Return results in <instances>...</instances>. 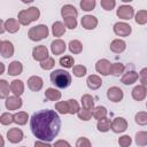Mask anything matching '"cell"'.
<instances>
[{
    "instance_id": "7dc6e473",
    "label": "cell",
    "mask_w": 147,
    "mask_h": 147,
    "mask_svg": "<svg viewBox=\"0 0 147 147\" xmlns=\"http://www.w3.org/2000/svg\"><path fill=\"white\" fill-rule=\"evenodd\" d=\"M64 25L68 29H76L77 28V18L76 17H67L64 18Z\"/></svg>"
},
{
    "instance_id": "8fae6325",
    "label": "cell",
    "mask_w": 147,
    "mask_h": 147,
    "mask_svg": "<svg viewBox=\"0 0 147 147\" xmlns=\"http://www.w3.org/2000/svg\"><path fill=\"white\" fill-rule=\"evenodd\" d=\"M110 65L111 63L107 59H101L95 63V70L102 76H108L110 75Z\"/></svg>"
},
{
    "instance_id": "4dcf8cb0",
    "label": "cell",
    "mask_w": 147,
    "mask_h": 147,
    "mask_svg": "<svg viewBox=\"0 0 147 147\" xmlns=\"http://www.w3.org/2000/svg\"><path fill=\"white\" fill-rule=\"evenodd\" d=\"M110 125H111V121L109 118L105 117V118H101L98 121L96 127L100 132H108L110 130Z\"/></svg>"
},
{
    "instance_id": "f1b7e54d",
    "label": "cell",
    "mask_w": 147,
    "mask_h": 147,
    "mask_svg": "<svg viewBox=\"0 0 147 147\" xmlns=\"http://www.w3.org/2000/svg\"><path fill=\"white\" fill-rule=\"evenodd\" d=\"M107 108L103 107V106H98V107H94L93 108V111H92V116L95 118V119H101V118H105L107 116Z\"/></svg>"
},
{
    "instance_id": "ac0fdd59",
    "label": "cell",
    "mask_w": 147,
    "mask_h": 147,
    "mask_svg": "<svg viewBox=\"0 0 147 147\" xmlns=\"http://www.w3.org/2000/svg\"><path fill=\"white\" fill-rule=\"evenodd\" d=\"M86 84L91 90H98L102 85V79L98 75H90L86 79Z\"/></svg>"
},
{
    "instance_id": "603a6c76",
    "label": "cell",
    "mask_w": 147,
    "mask_h": 147,
    "mask_svg": "<svg viewBox=\"0 0 147 147\" xmlns=\"http://www.w3.org/2000/svg\"><path fill=\"white\" fill-rule=\"evenodd\" d=\"M5 30L9 33H16L20 30V23L15 18H8L5 22Z\"/></svg>"
},
{
    "instance_id": "60d3db41",
    "label": "cell",
    "mask_w": 147,
    "mask_h": 147,
    "mask_svg": "<svg viewBox=\"0 0 147 147\" xmlns=\"http://www.w3.org/2000/svg\"><path fill=\"white\" fill-rule=\"evenodd\" d=\"M14 123V115L10 114V113H3L1 116H0V124L2 125H9Z\"/></svg>"
},
{
    "instance_id": "44dd1931",
    "label": "cell",
    "mask_w": 147,
    "mask_h": 147,
    "mask_svg": "<svg viewBox=\"0 0 147 147\" xmlns=\"http://www.w3.org/2000/svg\"><path fill=\"white\" fill-rule=\"evenodd\" d=\"M23 71V64L20 61H13L8 65V75L9 76H18Z\"/></svg>"
},
{
    "instance_id": "6da1fadb",
    "label": "cell",
    "mask_w": 147,
    "mask_h": 147,
    "mask_svg": "<svg viewBox=\"0 0 147 147\" xmlns=\"http://www.w3.org/2000/svg\"><path fill=\"white\" fill-rule=\"evenodd\" d=\"M30 127L36 138L41 141L49 142L59 134L61 119L55 110L42 109L31 116Z\"/></svg>"
},
{
    "instance_id": "b9f144b4",
    "label": "cell",
    "mask_w": 147,
    "mask_h": 147,
    "mask_svg": "<svg viewBox=\"0 0 147 147\" xmlns=\"http://www.w3.org/2000/svg\"><path fill=\"white\" fill-rule=\"evenodd\" d=\"M55 65V60L51 56H48L46 60H44L42 62H40V67L44 69V70H51L53 69Z\"/></svg>"
},
{
    "instance_id": "ab89813d",
    "label": "cell",
    "mask_w": 147,
    "mask_h": 147,
    "mask_svg": "<svg viewBox=\"0 0 147 147\" xmlns=\"http://www.w3.org/2000/svg\"><path fill=\"white\" fill-rule=\"evenodd\" d=\"M134 121L139 125H146L147 124V113L146 111H139L134 116Z\"/></svg>"
},
{
    "instance_id": "f6af8a7d",
    "label": "cell",
    "mask_w": 147,
    "mask_h": 147,
    "mask_svg": "<svg viewBox=\"0 0 147 147\" xmlns=\"http://www.w3.org/2000/svg\"><path fill=\"white\" fill-rule=\"evenodd\" d=\"M100 5H101V7L105 10H111V9L115 8L116 1L115 0H101L100 1Z\"/></svg>"
},
{
    "instance_id": "74e56055",
    "label": "cell",
    "mask_w": 147,
    "mask_h": 147,
    "mask_svg": "<svg viewBox=\"0 0 147 147\" xmlns=\"http://www.w3.org/2000/svg\"><path fill=\"white\" fill-rule=\"evenodd\" d=\"M124 70H125V67L122 63H111V65H110V74L114 76L122 75L124 72Z\"/></svg>"
},
{
    "instance_id": "1f68e13d",
    "label": "cell",
    "mask_w": 147,
    "mask_h": 147,
    "mask_svg": "<svg viewBox=\"0 0 147 147\" xmlns=\"http://www.w3.org/2000/svg\"><path fill=\"white\" fill-rule=\"evenodd\" d=\"M9 84L6 79H0V99H7L9 96Z\"/></svg>"
},
{
    "instance_id": "d6a6232c",
    "label": "cell",
    "mask_w": 147,
    "mask_h": 147,
    "mask_svg": "<svg viewBox=\"0 0 147 147\" xmlns=\"http://www.w3.org/2000/svg\"><path fill=\"white\" fill-rule=\"evenodd\" d=\"M136 144L140 147H145L147 145V132L139 131L136 133Z\"/></svg>"
},
{
    "instance_id": "7bdbcfd3",
    "label": "cell",
    "mask_w": 147,
    "mask_h": 147,
    "mask_svg": "<svg viewBox=\"0 0 147 147\" xmlns=\"http://www.w3.org/2000/svg\"><path fill=\"white\" fill-rule=\"evenodd\" d=\"M77 116H78V118L82 119V121H90L91 117H92V111L82 108V109H79V111L77 113Z\"/></svg>"
},
{
    "instance_id": "bcb514c9",
    "label": "cell",
    "mask_w": 147,
    "mask_h": 147,
    "mask_svg": "<svg viewBox=\"0 0 147 147\" xmlns=\"http://www.w3.org/2000/svg\"><path fill=\"white\" fill-rule=\"evenodd\" d=\"M131 144H132V139H131L130 136H126L125 134V136L119 137V139H118V145L121 147H129Z\"/></svg>"
},
{
    "instance_id": "681fc988",
    "label": "cell",
    "mask_w": 147,
    "mask_h": 147,
    "mask_svg": "<svg viewBox=\"0 0 147 147\" xmlns=\"http://www.w3.org/2000/svg\"><path fill=\"white\" fill-rule=\"evenodd\" d=\"M146 75H147V69H146V68H144V69L138 74V78H140V82H141V85H142V86H146V84H147Z\"/></svg>"
},
{
    "instance_id": "277c9868",
    "label": "cell",
    "mask_w": 147,
    "mask_h": 147,
    "mask_svg": "<svg viewBox=\"0 0 147 147\" xmlns=\"http://www.w3.org/2000/svg\"><path fill=\"white\" fill-rule=\"evenodd\" d=\"M48 34H49V30L45 24H39L36 26H32L28 32V37L32 41H40V40L47 38Z\"/></svg>"
},
{
    "instance_id": "7c38bea8",
    "label": "cell",
    "mask_w": 147,
    "mask_h": 147,
    "mask_svg": "<svg viewBox=\"0 0 147 147\" xmlns=\"http://www.w3.org/2000/svg\"><path fill=\"white\" fill-rule=\"evenodd\" d=\"M23 102H22V99L20 96H16V95H11V96H8L6 99V102H5V106L8 110H16V109H20L22 107Z\"/></svg>"
},
{
    "instance_id": "9c48e42d",
    "label": "cell",
    "mask_w": 147,
    "mask_h": 147,
    "mask_svg": "<svg viewBox=\"0 0 147 147\" xmlns=\"http://www.w3.org/2000/svg\"><path fill=\"white\" fill-rule=\"evenodd\" d=\"M123 96H124V93H123L122 88H119L117 86H111L107 90V98L111 102H119L123 99Z\"/></svg>"
},
{
    "instance_id": "cb8c5ba5",
    "label": "cell",
    "mask_w": 147,
    "mask_h": 147,
    "mask_svg": "<svg viewBox=\"0 0 147 147\" xmlns=\"http://www.w3.org/2000/svg\"><path fill=\"white\" fill-rule=\"evenodd\" d=\"M137 80H138V72H136L133 70L132 71H127L126 74H124L123 77H122V79H121V82L124 85H132Z\"/></svg>"
},
{
    "instance_id": "30bf717a",
    "label": "cell",
    "mask_w": 147,
    "mask_h": 147,
    "mask_svg": "<svg viewBox=\"0 0 147 147\" xmlns=\"http://www.w3.org/2000/svg\"><path fill=\"white\" fill-rule=\"evenodd\" d=\"M110 129L115 132V133H122L127 129V122L125 118L123 117H116L110 125Z\"/></svg>"
},
{
    "instance_id": "9f6ffc18",
    "label": "cell",
    "mask_w": 147,
    "mask_h": 147,
    "mask_svg": "<svg viewBox=\"0 0 147 147\" xmlns=\"http://www.w3.org/2000/svg\"><path fill=\"white\" fill-rule=\"evenodd\" d=\"M1 44H2V41L0 40V49H1Z\"/></svg>"
},
{
    "instance_id": "4fadbf2b",
    "label": "cell",
    "mask_w": 147,
    "mask_h": 147,
    "mask_svg": "<svg viewBox=\"0 0 147 147\" xmlns=\"http://www.w3.org/2000/svg\"><path fill=\"white\" fill-rule=\"evenodd\" d=\"M67 45L62 39H55L51 42V51L54 55H61L65 52Z\"/></svg>"
},
{
    "instance_id": "484cf974",
    "label": "cell",
    "mask_w": 147,
    "mask_h": 147,
    "mask_svg": "<svg viewBox=\"0 0 147 147\" xmlns=\"http://www.w3.org/2000/svg\"><path fill=\"white\" fill-rule=\"evenodd\" d=\"M61 92L56 88H53V87H48L46 91H45V98L49 101H57L61 99Z\"/></svg>"
},
{
    "instance_id": "6f0895ef",
    "label": "cell",
    "mask_w": 147,
    "mask_h": 147,
    "mask_svg": "<svg viewBox=\"0 0 147 147\" xmlns=\"http://www.w3.org/2000/svg\"><path fill=\"white\" fill-rule=\"evenodd\" d=\"M22 147H25V146H22Z\"/></svg>"
},
{
    "instance_id": "3957f363",
    "label": "cell",
    "mask_w": 147,
    "mask_h": 147,
    "mask_svg": "<svg viewBox=\"0 0 147 147\" xmlns=\"http://www.w3.org/2000/svg\"><path fill=\"white\" fill-rule=\"evenodd\" d=\"M40 16V10L37 7H30L28 9H23L18 13L17 21L20 25H29L31 22H34L39 18Z\"/></svg>"
},
{
    "instance_id": "8d00e7d4",
    "label": "cell",
    "mask_w": 147,
    "mask_h": 147,
    "mask_svg": "<svg viewBox=\"0 0 147 147\" xmlns=\"http://www.w3.org/2000/svg\"><path fill=\"white\" fill-rule=\"evenodd\" d=\"M95 5H96L95 0H82V1L79 2L80 8H82L83 10H85V11H91V10H93V9L95 8Z\"/></svg>"
},
{
    "instance_id": "7402d4cb",
    "label": "cell",
    "mask_w": 147,
    "mask_h": 147,
    "mask_svg": "<svg viewBox=\"0 0 147 147\" xmlns=\"http://www.w3.org/2000/svg\"><path fill=\"white\" fill-rule=\"evenodd\" d=\"M77 15H78V11L75 8V6H72V5H64L61 8V16L63 18H67V17H77Z\"/></svg>"
},
{
    "instance_id": "4316f807",
    "label": "cell",
    "mask_w": 147,
    "mask_h": 147,
    "mask_svg": "<svg viewBox=\"0 0 147 147\" xmlns=\"http://www.w3.org/2000/svg\"><path fill=\"white\" fill-rule=\"evenodd\" d=\"M80 101H82V106H83L84 109H87V110H91V111L93 110V108H94V98L92 95L84 94V95H82Z\"/></svg>"
},
{
    "instance_id": "11a10c76",
    "label": "cell",
    "mask_w": 147,
    "mask_h": 147,
    "mask_svg": "<svg viewBox=\"0 0 147 147\" xmlns=\"http://www.w3.org/2000/svg\"><path fill=\"white\" fill-rule=\"evenodd\" d=\"M0 147H5V140L1 134H0Z\"/></svg>"
},
{
    "instance_id": "ba28073f",
    "label": "cell",
    "mask_w": 147,
    "mask_h": 147,
    "mask_svg": "<svg viewBox=\"0 0 147 147\" xmlns=\"http://www.w3.org/2000/svg\"><path fill=\"white\" fill-rule=\"evenodd\" d=\"M32 57L36 61H39V62H42L44 60H46L48 57V49H47V47L45 45L36 46L32 49Z\"/></svg>"
},
{
    "instance_id": "f35d334b",
    "label": "cell",
    "mask_w": 147,
    "mask_h": 147,
    "mask_svg": "<svg viewBox=\"0 0 147 147\" xmlns=\"http://www.w3.org/2000/svg\"><path fill=\"white\" fill-rule=\"evenodd\" d=\"M86 72H87V69H86V67H84V65L78 64V65H74V67H72V74H74V76H76V77H78V78L84 77V76L86 75Z\"/></svg>"
},
{
    "instance_id": "db71d44e",
    "label": "cell",
    "mask_w": 147,
    "mask_h": 147,
    "mask_svg": "<svg viewBox=\"0 0 147 147\" xmlns=\"http://www.w3.org/2000/svg\"><path fill=\"white\" fill-rule=\"evenodd\" d=\"M5 72V64L2 62H0V75H2Z\"/></svg>"
},
{
    "instance_id": "c3c4849f",
    "label": "cell",
    "mask_w": 147,
    "mask_h": 147,
    "mask_svg": "<svg viewBox=\"0 0 147 147\" xmlns=\"http://www.w3.org/2000/svg\"><path fill=\"white\" fill-rule=\"evenodd\" d=\"M76 147H92V145H91V141L87 138L80 137L76 141Z\"/></svg>"
},
{
    "instance_id": "9a60e30c",
    "label": "cell",
    "mask_w": 147,
    "mask_h": 147,
    "mask_svg": "<svg viewBox=\"0 0 147 147\" xmlns=\"http://www.w3.org/2000/svg\"><path fill=\"white\" fill-rule=\"evenodd\" d=\"M98 25V18L93 15H85L82 18V26L85 30H93Z\"/></svg>"
},
{
    "instance_id": "d6986e66",
    "label": "cell",
    "mask_w": 147,
    "mask_h": 147,
    "mask_svg": "<svg viewBox=\"0 0 147 147\" xmlns=\"http://www.w3.org/2000/svg\"><path fill=\"white\" fill-rule=\"evenodd\" d=\"M9 87H10V91L13 92V94L16 96H21L24 92V83L20 79H14L10 83Z\"/></svg>"
},
{
    "instance_id": "d4e9b609",
    "label": "cell",
    "mask_w": 147,
    "mask_h": 147,
    "mask_svg": "<svg viewBox=\"0 0 147 147\" xmlns=\"http://www.w3.org/2000/svg\"><path fill=\"white\" fill-rule=\"evenodd\" d=\"M52 33L54 37H62L65 33V26L62 22L56 21L52 25Z\"/></svg>"
},
{
    "instance_id": "d590c367",
    "label": "cell",
    "mask_w": 147,
    "mask_h": 147,
    "mask_svg": "<svg viewBox=\"0 0 147 147\" xmlns=\"http://www.w3.org/2000/svg\"><path fill=\"white\" fill-rule=\"evenodd\" d=\"M134 21H136V23L137 24H139V25H144V24H146L147 23V10H139L137 14H136V16H134Z\"/></svg>"
},
{
    "instance_id": "5b68a950",
    "label": "cell",
    "mask_w": 147,
    "mask_h": 147,
    "mask_svg": "<svg viewBox=\"0 0 147 147\" xmlns=\"http://www.w3.org/2000/svg\"><path fill=\"white\" fill-rule=\"evenodd\" d=\"M116 15L124 20V21H127V20H131L133 16H134V9L132 6H129V5H122L117 8V11H116Z\"/></svg>"
},
{
    "instance_id": "e575fe53",
    "label": "cell",
    "mask_w": 147,
    "mask_h": 147,
    "mask_svg": "<svg viewBox=\"0 0 147 147\" xmlns=\"http://www.w3.org/2000/svg\"><path fill=\"white\" fill-rule=\"evenodd\" d=\"M59 63L62 65V67H64V68H72L74 67V64H75V60H74V57L71 56V55H64V56H62L60 60H59Z\"/></svg>"
},
{
    "instance_id": "ffe728a7",
    "label": "cell",
    "mask_w": 147,
    "mask_h": 147,
    "mask_svg": "<svg viewBox=\"0 0 147 147\" xmlns=\"http://www.w3.org/2000/svg\"><path fill=\"white\" fill-rule=\"evenodd\" d=\"M125 48H126V42L122 39H114L110 42V51L116 53V54H119V53L124 52Z\"/></svg>"
},
{
    "instance_id": "f907efd6",
    "label": "cell",
    "mask_w": 147,
    "mask_h": 147,
    "mask_svg": "<svg viewBox=\"0 0 147 147\" xmlns=\"http://www.w3.org/2000/svg\"><path fill=\"white\" fill-rule=\"evenodd\" d=\"M53 147H71L70 146V144L68 142V141H65V140H57V141H55V144H54V146Z\"/></svg>"
},
{
    "instance_id": "2e32d148",
    "label": "cell",
    "mask_w": 147,
    "mask_h": 147,
    "mask_svg": "<svg viewBox=\"0 0 147 147\" xmlns=\"http://www.w3.org/2000/svg\"><path fill=\"white\" fill-rule=\"evenodd\" d=\"M14 45L9 41V40H3L2 44H1V49H0V54L5 57V59H8V57H11L14 55Z\"/></svg>"
},
{
    "instance_id": "7a4b0ae2",
    "label": "cell",
    "mask_w": 147,
    "mask_h": 147,
    "mask_svg": "<svg viewBox=\"0 0 147 147\" xmlns=\"http://www.w3.org/2000/svg\"><path fill=\"white\" fill-rule=\"evenodd\" d=\"M51 82L59 88H67L71 84V75L63 69H56L51 72Z\"/></svg>"
},
{
    "instance_id": "f5cc1de1",
    "label": "cell",
    "mask_w": 147,
    "mask_h": 147,
    "mask_svg": "<svg viewBox=\"0 0 147 147\" xmlns=\"http://www.w3.org/2000/svg\"><path fill=\"white\" fill-rule=\"evenodd\" d=\"M5 31H6V30H5V22L0 18V34H2Z\"/></svg>"
},
{
    "instance_id": "e0dca14e",
    "label": "cell",
    "mask_w": 147,
    "mask_h": 147,
    "mask_svg": "<svg viewBox=\"0 0 147 147\" xmlns=\"http://www.w3.org/2000/svg\"><path fill=\"white\" fill-rule=\"evenodd\" d=\"M146 94H147V88H146V86H142V85H138V86L133 87V90L131 92V95H132L133 100H136V101H142L146 98Z\"/></svg>"
},
{
    "instance_id": "ee69618b",
    "label": "cell",
    "mask_w": 147,
    "mask_h": 147,
    "mask_svg": "<svg viewBox=\"0 0 147 147\" xmlns=\"http://www.w3.org/2000/svg\"><path fill=\"white\" fill-rule=\"evenodd\" d=\"M55 109L57 110L59 114H62V115H65L68 114V105H67V101H59L55 103Z\"/></svg>"
},
{
    "instance_id": "5bb4252c",
    "label": "cell",
    "mask_w": 147,
    "mask_h": 147,
    "mask_svg": "<svg viewBox=\"0 0 147 147\" xmlns=\"http://www.w3.org/2000/svg\"><path fill=\"white\" fill-rule=\"evenodd\" d=\"M42 86H44V80L39 76H31L28 79V87L33 92L40 91L42 88Z\"/></svg>"
},
{
    "instance_id": "52a82bcc",
    "label": "cell",
    "mask_w": 147,
    "mask_h": 147,
    "mask_svg": "<svg viewBox=\"0 0 147 147\" xmlns=\"http://www.w3.org/2000/svg\"><path fill=\"white\" fill-rule=\"evenodd\" d=\"M23 138H24V133L18 127H13L7 131V139L11 144H18L20 141L23 140Z\"/></svg>"
},
{
    "instance_id": "8992f818",
    "label": "cell",
    "mask_w": 147,
    "mask_h": 147,
    "mask_svg": "<svg viewBox=\"0 0 147 147\" xmlns=\"http://www.w3.org/2000/svg\"><path fill=\"white\" fill-rule=\"evenodd\" d=\"M114 32L115 34L119 36V37H127L131 31H132V28L130 24L125 23V22H117L114 24Z\"/></svg>"
},
{
    "instance_id": "f546056e",
    "label": "cell",
    "mask_w": 147,
    "mask_h": 147,
    "mask_svg": "<svg viewBox=\"0 0 147 147\" xmlns=\"http://www.w3.org/2000/svg\"><path fill=\"white\" fill-rule=\"evenodd\" d=\"M29 119V115L25 111H18L16 114H14V123L18 124V125H24L28 123Z\"/></svg>"
},
{
    "instance_id": "816d5d0a",
    "label": "cell",
    "mask_w": 147,
    "mask_h": 147,
    "mask_svg": "<svg viewBox=\"0 0 147 147\" xmlns=\"http://www.w3.org/2000/svg\"><path fill=\"white\" fill-rule=\"evenodd\" d=\"M34 147H52V146L48 142H45V141L39 140V141H36L34 142Z\"/></svg>"
},
{
    "instance_id": "836d02e7",
    "label": "cell",
    "mask_w": 147,
    "mask_h": 147,
    "mask_svg": "<svg viewBox=\"0 0 147 147\" xmlns=\"http://www.w3.org/2000/svg\"><path fill=\"white\" fill-rule=\"evenodd\" d=\"M67 105H68V114H71V115L77 114L79 111V109H80L79 103L75 99H69L67 101Z\"/></svg>"
},
{
    "instance_id": "83f0119b",
    "label": "cell",
    "mask_w": 147,
    "mask_h": 147,
    "mask_svg": "<svg viewBox=\"0 0 147 147\" xmlns=\"http://www.w3.org/2000/svg\"><path fill=\"white\" fill-rule=\"evenodd\" d=\"M68 48L72 54H80L82 51H83V44L79 40L74 39V40H70V42L68 45Z\"/></svg>"
}]
</instances>
